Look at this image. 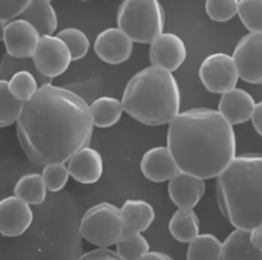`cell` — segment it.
I'll return each instance as SVG.
<instances>
[{
	"mask_svg": "<svg viewBox=\"0 0 262 260\" xmlns=\"http://www.w3.org/2000/svg\"><path fill=\"white\" fill-rule=\"evenodd\" d=\"M15 123L20 146L40 166L66 162L89 144L94 132L89 104L77 93L51 83L38 86L23 101Z\"/></svg>",
	"mask_w": 262,
	"mask_h": 260,
	"instance_id": "1",
	"label": "cell"
},
{
	"mask_svg": "<svg viewBox=\"0 0 262 260\" xmlns=\"http://www.w3.org/2000/svg\"><path fill=\"white\" fill-rule=\"evenodd\" d=\"M167 149L180 172L212 179L236 156V136L218 110L190 109L178 112L169 123Z\"/></svg>",
	"mask_w": 262,
	"mask_h": 260,
	"instance_id": "2",
	"label": "cell"
},
{
	"mask_svg": "<svg viewBox=\"0 0 262 260\" xmlns=\"http://www.w3.org/2000/svg\"><path fill=\"white\" fill-rule=\"evenodd\" d=\"M216 199L233 227L252 230L262 224L261 155L235 156L216 176Z\"/></svg>",
	"mask_w": 262,
	"mask_h": 260,
	"instance_id": "3",
	"label": "cell"
},
{
	"mask_svg": "<svg viewBox=\"0 0 262 260\" xmlns=\"http://www.w3.org/2000/svg\"><path fill=\"white\" fill-rule=\"evenodd\" d=\"M121 104L129 116L146 126L169 124L181 107L178 81L170 70L152 64L129 80Z\"/></svg>",
	"mask_w": 262,
	"mask_h": 260,
	"instance_id": "4",
	"label": "cell"
},
{
	"mask_svg": "<svg viewBox=\"0 0 262 260\" xmlns=\"http://www.w3.org/2000/svg\"><path fill=\"white\" fill-rule=\"evenodd\" d=\"M166 14L160 0H123L117 12L118 28L137 43L147 44L164 31Z\"/></svg>",
	"mask_w": 262,
	"mask_h": 260,
	"instance_id": "5",
	"label": "cell"
},
{
	"mask_svg": "<svg viewBox=\"0 0 262 260\" xmlns=\"http://www.w3.org/2000/svg\"><path fill=\"white\" fill-rule=\"evenodd\" d=\"M124 231L121 211L109 202L91 207L80 224V234L97 247H112Z\"/></svg>",
	"mask_w": 262,
	"mask_h": 260,
	"instance_id": "6",
	"label": "cell"
},
{
	"mask_svg": "<svg viewBox=\"0 0 262 260\" xmlns=\"http://www.w3.org/2000/svg\"><path fill=\"white\" fill-rule=\"evenodd\" d=\"M31 58L38 74L48 78H55L64 74L72 61L66 43L54 34L40 35Z\"/></svg>",
	"mask_w": 262,
	"mask_h": 260,
	"instance_id": "7",
	"label": "cell"
},
{
	"mask_svg": "<svg viewBox=\"0 0 262 260\" xmlns=\"http://www.w3.org/2000/svg\"><path fill=\"white\" fill-rule=\"evenodd\" d=\"M200 80L212 93H224L238 84V70L232 55L216 52L204 58L200 66Z\"/></svg>",
	"mask_w": 262,
	"mask_h": 260,
	"instance_id": "8",
	"label": "cell"
},
{
	"mask_svg": "<svg viewBox=\"0 0 262 260\" xmlns=\"http://www.w3.org/2000/svg\"><path fill=\"white\" fill-rule=\"evenodd\" d=\"M238 77L250 84L262 83V31L249 32L235 46L232 55Z\"/></svg>",
	"mask_w": 262,
	"mask_h": 260,
	"instance_id": "9",
	"label": "cell"
},
{
	"mask_svg": "<svg viewBox=\"0 0 262 260\" xmlns=\"http://www.w3.org/2000/svg\"><path fill=\"white\" fill-rule=\"evenodd\" d=\"M149 58L154 66L166 70H177L187 58V48L181 37L172 32H161L150 43Z\"/></svg>",
	"mask_w": 262,
	"mask_h": 260,
	"instance_id": "10",
	"label": "cell"
},
{
	"mask_svg": "<svg viewBox=\"0 0 262 260\" xmlns=\"http://www.w3.org/2000/svg\"><path fill=\"white\" fill-rule=\"evenodd\" d=\"M38 40H40L38 31L29 21L20 17L6 21L2 41L9 55L17 58L32 57Z\"/></svg>",
	"mask_w": 262,
	"mask_h": 260,
	"instance_id": "11",
	"label": "cell"
},
{
	"mask_svg": "<svg viewBox=\"0 0 262 260\" xmlns=\"http://www.w3.org/2000/svg\"><path fill=\"white\" fill-rule=\"evenodd\" d=\"M34 215L28 202L14 196L0 201V234L6 238L21 236L32 224Z\"/></svg>",
	"mask_w": 262,
	"mask_h": 260,
	"instance_id": "12",
	"label": "cell"
},
{
	"mask_svg": "<svg viewBox=\"0 0 262 260\" xmlns=\"http://www.w3.org/2000/svg\"><path fill=\"white\" fill-rule=\"evenodd\" d=\"M94 51L104 63L120 64L132 55L134 41L120 28H107L97 35Z\"/></svg>",
	"mask_w": 262,
	"mask_h": 260,
	"instance_id": "13",
	"label": "cell"
},
{
	"mask_svg": "<svg viewBox=\"0 0 262 260\" xmlns=\"http://www.w3.org/2000/svg\"><path fill=\"white\" fill-rule=\"evenodd\" d=\"M167 190L172 202L178 208H193L206 193V182L195 175L178 172L169 179Z\"/></svg>",
	"mask_w": 262,
	"mask_h": 260,
	"instance_id": "14",
	"label": "cell"
},
{
	"mask_svg": "<svg viewBox=\"0 0 262 260\" xmlns=\"http://www.w3.org/2000/svg\"><path fill=\"white\" fill-rule=\"evenodd\" d=\"M71 178L81 184H95L103 176V156L92 147H81L68 159Z\"/></svg>",
	"mask_w": 262,
	"mask_h": 260,
	"instance_id": "15",
	"label": "cell"
},
{
	"mask_svg": "<svg viewBox=\"0 0 262 260\" xmlns=\"http://www.w3.org/2000/svg\"><path fill=\"white\" fill-rule=\"evenodd\" d=\"M141 173L146 179L152 182H164L175 176L180 169L170 153V150L163 146L147 150L141 158Z\"/></svg>",
	"mask_w": 262,
	"mask_h": 260,
	"instance_id": "16",
	"label": "cell"
},
{
	"mask_svg": "<svg viewBox=\"0 0 262 260\" xmlns=\"http://www.w3.org/2000/svg\"><path fill=\"white\" fill-rule=\"evenodd\" d=\"M253 107H255L253 97L244 89L233 87L221 93L218 112L233 126V124H243L249 121Z\"/></svg>",
	"mask_w": 262,
	"mask_h": 260,
	"instance_id": "17",
	"label": "cell"
},
{
	"mask_svg": "<svg viewBox=\"0 0 262 260\" xmlns=\"http://www.w3.org/2000/svg\"><path fill=\"white\" fill-rule=\"evenodd\" d=\"M17 17L29 21L40 35L54 34L58 25L57 12L48 0H29Z\"/></svg>",
	"mask_w": 262,
	"mask_h": 260,
	"instance_id": "18",
	"label": "cell"
},
{
	"mask_svg": "<svg viewBox=\"0 0 262 260\" xmlns=\"http://www.w3.org/2000/svg\"><path fill=\"white\" fill-rule=\"evenodd\" d=\"M223 260H261L262 251L256 250L250 241V230L236 228L229 234V238L221 242Z\"/></svg>",
	"mask_w": 262,
	"mask_h": 260,
	"instance_id": "19",
	"label": "cell"
},
{
	"mask_svg": "<svg viewBox=\"0 0 262 260\" xmlns=\"http://www.w3.org/2000/svg\"><path fill=\"white\" fill-rule=\"evenodd\" d=\"M124 230L127 231H146L155 221L154 207L143 199H127L120 208Z\"/></svg>",
	"mask_w": 262,
	"mask_h": 260,
	"instance_id": "20",
	"label": "cell"
},
{
	"mask_svg": "<svg viewBox=\"0 0 262 260\" xmlns=\"http://www.w3.org/2000/svg\"><path fill=\"white\" fill-rule=\"evenodd\" d=\"M169 231L173 239L183 244H189L200 234V219L193 208H178L169 222Z\"/></svg>",
	"mask_w": 262,
	"mask_h": 260,
	"instance_id": "21",
	"label": "cell"
},
{
	"mask_svg": "<svg viewBox=\"0 0 262 260\" xmlns=\"http://www.w3.org/2000/svg\"><path fill=\"white\" fill-rule=\"evenodd\" d=\"M91 116L92 123L97 127H111L117 124L123 115V104L117 98L112 97H100L91 106Z\"/></svg>",
	"mask_w": 262,
	"mask_h": 260,
	"instance_id": "22",
	"label": "cell"
},
{
	"mask_svg": "<svg viewBox=\"0 0 262 260\" xmlns=\"http://www.w3.org/2000/svg\"><path fill=\"white\" fill-rule=\"evenodd\" d=\"M46 192H48V188L45 185V181H43L41 175H38V173H29V175L21 176L14 187L15 196L23 199L29 205L43 204L46 199Z\"/></svg>",
	"mask_w": 262,
	"mask_h": 260,
	"instance_id": "23",
	"label": "cell"
},
{
	"mask_svg": "<svg viewBox=\"0 0 262 260\" xmlns=\"http://www.w3.org/2000/svg\"><path fill=\"white\" fill-rule=\"evenodd\" d=\"M117 254L120 259L138 260L143 257L144 253L149 251V242L138 231L124 230L120 239L117 241Z\"/></svg>",
	"mask_w": 262,
	"mask_h": 260,
	"instance_id": "24",
	"label": "cell"
},
{
	"mask_svg": "<svg viewBox=\"0 0 262 260\" xmlns=\"http://www.w3.org/2000/svg\"><path fill=\"white\" fill-rule=\"evenodd\" d=\"M221 256V241L213 234H196L189 242L187 259L216 260Z\"/></svg>",
	"mask_w": 262,
	"mask_h": 260,
	"instance_id": "25",
	"label": "cell"
},
{
	"mask_svg": "<svg viewBox=\"0 0 262 260\" xmlns=\"http://www.w3.org/2000/svg\"><path fill=\"white\" fill-rule=\"evenodd\" d=\"M18 70H29L38 81V86H43V84H49L52 78H48V77H43L38 74V70L35 69L34 66V61L31 57L28 58H17V57H12L9 55L8 52L3 54L2 60H0V78L2 80H9L15 72Z\"/></svg>",
	"mask_w": 262,
	"mask_h": 260,
	"instance_id": "26",
	"label": "cell"
},
{
	"mask_svg": "<svg viewBox=\"0 0 262 260\" xmlns=\"http://www.w3.org/2000/svg\"><path fill=\"white\" fill-rule=\"evenodd\" d=\"M21 104L23 101L9 92L8 81L0 78V127H8L17 121Z\"/></svg>",
	"mask_w": 262,
	"mask_h": 260,
	"instance_id": "27",
	"label": "cell"
},
{
	"mask_svg": "<svg viewBox=\"0 0 262 260\" xmlns=\"http://www.w3.org/2000/svg\"><path fill=\"white\" fill-rule=\"evenodd\" d=\"M57 37L66 43L72 60H81L89 51L91 41L88 35L78 28H64L63 31H58Z\"/></svg>",
	"mask_w": 262,
	"mask_h": 260,
	"instance_id": "28",
	"label": "cell"
},
{
	"mask_svg": "<svg viewBox=\"0 0 262 260\" xmlns=\"http://www.w3.org/2000/svg\"><path fill=\"white\" fill-rule=\"evenodd\" d=\"M8 87L17 100L26 101L38 89V81L29 70H18L8 80Z\"/></svg>",
	"mask_w": 262,
	"mask_h": 260,
	"instance_id": "29",
	"label": "cell"
},
{
	"mask_svg": "<svg viewBox=\"0 0 262 260\" xmlns=\"http://www.w3.org/2000/svg\"><path fill=\"white\" fill-rule=\"evenodd\" d=\"M236 14L250 32L262 31V0H238Z\"/></svg>",
	"mask_w": 262,
	"mask_h": 260,
	"instance_id": "30",
	"label": "cell"
},
{
	"mask_svg": "<svg viewBox=\"0 0 262 260\" xmlns=\"http://www.w3.org/2000/svg\"><path fill=\"white\" fill-rule=\"evenodd\" d=\"M41 178L49 192H60L68 184L71 175L64 162H49L43 166Z\"/></svg>",
	"mask_w": 262,
	"mask_h": 260,
	"instance_id": "31",
	"label": "cell"
},
{
	"mask_svg": "<svg viewBox=\"0 0 262 260\" xmlns=\"http://www.w3.org/2000/svg\"><path fill=\"white\" fill-rule=\"evenodd\" d=\"M206 11L215 21H229L238 12V0H206Z\"/></svg>",
	"mask_w": 262,
	"mask_h": 260,
	"instance_id": "32",
	"label": "cell"
},
{
	"mask_svg": "<svg viewBox=\"0 0 262 260\" xmlns=\"http://www.w3.org/2000/svg\"><path fill=\"white\" fill-rule=\"evenodd\" d=\"M29 0H0V20L9 21L15 18Z\"/></svg>",
	"mask_w": 262,
	"mask_h": 260,
	"instance_id": "33",
	"label": "cell"
},
{
	"mask_svg": "<svg viewBox=\"0 0 262 260\" xmlns=\"http://www.w3.org/2000/svg\"><path fill=\"white\" fill-rule=\"evenodd\" d=\"M81 260H117L120 259L118 254L112 250H109V247H98L97 250L88 251L84 253L81 257Z\"/></svg>",
	"mask_w": 262,
	"mask_h": 260,
	"instance_id": "34",
	"label": "cell"
},
{
	"mask_svg": "<svg viewBox=\"0 0 262 260\" xmlns=\"http://www.w3.org/2000/svg\"><path fill=\"white\" fill-rule=\"evenodd\" d=\"M250 121L258 132V135H262V103H255V107L250 115Z\"/></svg>",
	"mask_w": 262,
	"mask_h": 260,
	"instance_id": "35",
	"label": "cell"
},
{
	"mask_svg": "<svg viewBox=\"0 0 262 260\" xmlns=\"http://www.w3.org/2000/svg\"><path fill=\"white\" fill-rule=\"evenodd\" d=\"M250 241L256 250L262 251V224L250 230Z\"/></svg>",
	"mask_w": 262,
	"mask_h": 260,
	"instance_id": "36",
	"label": "cell"
},
{
	"mask_svg": "<svg viewBox=\"0 0 262 260\" xmlns=\"http://www.w3.org/2000/svg\"><path fill=\"white\" fill-rule=\"evenodd\" d=\"M141 259L144 260H170L172 257L169 256V254H164V253H160V251H147V253H144L143 254V257Z\"/></svg>",
	"mask_w": 262,
	"mask_h": 260,
	"instance_id": "37",
	"label": "cell"
},
{
	"mask_svg": "<svg viewBox=\"0 0 262 260\" xmlns=\"http://www.w3.org/2000/svg\"><path fill=\"white\" fill-rule=\"evenodd\" d=\"M5 25H6V21H3V20H0V41L3 40V32H5Z\"/></svg>",
	"mask_w": 262,
	"mask_h": 260,
	"instance_id": "38",
	"label": "cell"
},
{
	"mask_svg": "<svg viewBox=\"0 0 262 260\" xmlns=\"http://www.w3.org/2000/svg\"><path fill=\"white\" fill-rule=\"evenodd\" d=\"M48 2H51V0H48Z\"/></svg>",
	"mask_w": 262,
	"mask_h": 260,
	"instance_id": "39",
	"label": "cell"
}]
</instances>
